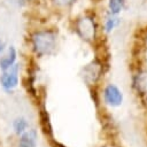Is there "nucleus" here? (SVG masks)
I'll return each mask as SVG.
<instances>
[{
	"label": "nucleus",
	"instance_id": "ddd939ff",
	"mask_svg": "<svg viewBox=\"0 0 147 147\" xmlns=\"http://www.w3.org/2000/svg\"><path fill=\"white\" fill-rule=\"evenodd\" d=\"M3 48H5V41H2V40L0 39V53L3 51Z\"/></svg>",
	"mask_w": 147,
	"mask_h": 147
},
{
	"label": "nucleus",
	"instance_id": "0eeeda50",
	"mask_svg": "<svg viewBox=\"0 0 147 147\" xmlns=\"http://www.w3.org/2000/svg\"><path fill=\"white\" fill-rule=\"evenodd\" d=\"M133 86L138 92L142 94L147 93V71H141L134 76Z\"/></svg>",
	"mask_w": 147,
	"mask_h": 147
},
{
	"label": "nucleus",
	"instance_id": "7ed1b4c3",
	"mask_svg": "<svg viewBox=\"0 0 147 147\" xmlns=\"http://www.w3.org/2000/svg\"><path fill=\"white\" fill-rule=\"evenodd\" d=\"M101 71H102L101 64L96 61H93V62H91L90 64H87L86 67L83 68L82 76H83V79L86 83L93 84L99 79V77L101 75Z\"/></svg>",
	"mask_w": 147,
	"mask_h": 147
},
{
	"label": "nucleus",
	"instance_id": "f8f14e48",
	"mask_svg": "<svg viewBox=\"0 0 147 147\" xmlns=\"http://www.w3.org/2000/svg\"><path fill=\"white\" fill-rule=\"evenodd\" d=\"M56 5H59V6H69V5H71L72 2H74V0H53Z\"/></svg>",
	"mask_w": 147,
	"mask_h": 147
},
{
	"label": "nucleus",
	"instance_id": "20e7f679",
	"mask_svg": "<svg viewBox=\"0 0 147 147\" xmlns=\"http://www.w3.org/2000/svg\"><path fill=\"white\" fill-rule=\"evenodd\" d=\"M105 99L110 106H119L123 99L121 91L115 85H108L105 90Z\"/></svg>",
	"mask_w": 147,
	"mask_h": 147
},
{
	"label": "nucleus",
	"instance_id": "f03ea898",
	"mask_svg": "<svg viewBox=\"0 0 147 147\" xmlns=\"http://www.w3.org/2000/svg\"><path fill=\"white\" fill-rule=\"evenodd\" d=\"M76 31L82 39L91 41L95 37V23L92 17L84 16L76 22Z\"/></svg>",
	"mask_w": 147,
	"mask_h": 147
},
{
	"label": "nucleus",
	"instance_id": "1a4fd4ad",
	"mask_svg": "<svg viewBox=\"0 0 147 147\" xmlns=\"http://www.w3.org/2000/svg\"><path fill=\"white\" fill-rule=\"evenodd\" d=\"M108 6L111 15H117L124 7V0H109Z\"/></svg>",
	"mask_w": 147,
	"mask_h": 147
},
{
	"label": "nucleus",
	"instance_id": "9d476101",
	"mask_svg": "<svg viewBox=\"0 0 147 147\" xmlns=\"http://www.w3.org/2000/svg\"><path fill=\"white\" fill-rule=\"evenodd\" d=\"M117 24H118V18H117V17H114V16L111 15V16H109V17L107 18V21H106V30L109 32V31H111Z\"/></svg>",
	"mask_w": 147,
	"mask_h": 147
},
{
	"label": "nucleus",
	"instance_id": "9b49d317",
	"mask_svg": "<svg viewBox=\"0 0 147 147\" xmlns=\"http://www.w3.org/2000/svg\"><path fill=\"white\" fill-rule=\"evenodd\" d=\"M14 127H15V130H16L17 133L22 132V131L26 127V122H25V119H24V118H18V119H16L15 123H14Z\"/></svg>",
	"mask_w": 147,
	"mask_h": 147
},
{
	"label": "nucleus",
	"instance_id": "f257e3e1",
	"mask_svg": "<svg viewBox=\"0 0 147 147\" xmlns=\"http://www.w3.org/2000/svg\"><path fill=\"white\" fill-rule=\"evenodd\" d=\"M34 51L39 55L51 54L56 46V37L51 31H39L32 36Z\"/></svg>",
	"mask_w": 147,
	"mask_h": 147
},
{
	"label": "nucleus",
	"instance_id": "423d86ee",
	"mask_svg": "<svg viewBox=\"0 0 147 147\" xmlns=\"http://www.w3.org/2000/svg\"><path fill=\"white\" fill-rule=\"evenodd\" d=\"M16 60V51L14 47H9V49L7 51V53L0 57V68L5 71L8 70L15 62Z\"/></svg>",
	"mask_w": 147,
	"mask_h": 147
},
{
	"label": "nucleus",
	"instance_id": "6e6552de",
	"mask_svg": "<svg viewBox=\"0 0 147 147\" xmlns=\"http://www.w3.org/2000/svg\"><path fill=\"white\" fill-rule=\"evenodd\" d=\"M36 139H37L36 131L30 130L21 137L18 147H36Z\"/></svg>",
	"mask_w": 147,
	"mask_h": 147
},
{
	"label": "nucleus",
	"instance_id": "39448f33",
	"mask_svg": "<svg viewBox=\"0 0 147 147\" xmlns=\"http://www.w3.org/2000/svg\"><path fill=\"white\" fill-rule=\"evenodd\" d=\"M18 78H17V67L9 68V70H5L3 75L1 76V84L6 87V88H13L17 85Z\"/></svg>",
	"mask_w": 147,
	"mask_h": 147
}]
</instances>
